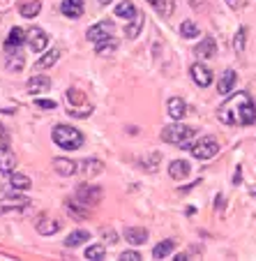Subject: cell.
Segmentation results:
<instances>
[{"mask_svg":"<svg viewBox=\"0 0 256 261\" xmlns=\"http://www.w3.org/2000/svg\"><path fill=\"white\" fill-rule=\"evenodd\" d=\"M217 118L224 125L233 127H247L256 123V104L249 97V93H236L217 109Z\"/></svg>","mask_w":256,"mask_h":261,"instance_id":"6da1fadb","label":"cell"},{"mask_svg":"<svg viewBox=\"0 0 256 261\" xmlns=\"http://www.w3.org/2000/svg\"><path fill=\"white\" fill-rule=\"evenodd\" d=\"M53 143L63 150H79L83 146V134L72 125H55L53 127Z\"/></svg>","mask_w":256,"mask_h":261,"instance_id":"7a4b0ae2","label":"cell"},{"mask_svg":"<svg viewBox=\"0 0 256 261\" xmlns=\"http://www.w3.org/2000/svg\"><path fill=\"white\" fill-rule=\"evenodd\" d=\"M65 99H67V114L74 118H88L93 114V107L88 104L86 95L79 88H67L65 90Z\"/></svg>","mask_w":256,"mask_h":261,"instance_id":"3957f363","label":"cell"},{"mask_svg":"<svg viewBox=\"0 0 256 261\" xmlns=\"http://www.w3.org/2000/svg\"><path fill=\"white\" fill-rule=\"evenodd\" d=\"M189 139H194V127L182 125L180 120H178V123H173V125L162 127V141H166V143L185 146V143H189Z\"/></svg>","mask_w":256,"mask_h":261,"instance_id":"277c9868","label":"cell"},{"mask_svg":"<svg viewBox=\"0 0 256 261\" xmlns=\"http://www.w3.org/2000/svg\"><path fill=\"white\" fill-rule=\"evenodd\" d=\"M189 153L196 160H212L219 153V141H217L215 137H203V139H198L194 146H189Z\"/></svg>","mask_w":256,"mask_h":261,"instance_id":"5b68a950","label":"cell"},{"mask_svg":"<svg viewBox=\"0 0 256 261\" xmlns=\"http://www.w3.org/2000/svg\"><path fill=\"white\" fill-rule=\"evenodd\" d=\"M30 206L28 197H21V194H10V197L0 199V215H10V213H21Z\"/></svg>","mask_w":256,"mask_h":261,"instance_id":"8992f818","label":"cell"},{"mask_svg":"<svg viewBox=\"0 0 256 261\" xmlns=\"http://www.w3.org/2000/svg\"><path fill=\"white\" fill-rule=\"evenodd\" d=\"M113 30H116V23H113V21H99V23L90 25L88 33H86V37H88L93 44H97V42L108 40V37L113 35Z\"/></svg>","mask_w":256,"mask_h":261,"instance_id":"52a82bcc","label":"cell"},{"mask_svg":"<svg viewBox=\"0 0 256 261\" xmlns=\"http://www.w3.org/2000/svg\"><path fill=\"white\" fill-rule=\"evenodd\" d=\"M25 35H28V37H25V42H28V46H30V51H33V54H42V51L49 46V35H46L42 28H37V25H33V28H30Z\"/></svg>","mask_w":256,"mask_h":261,"instance_id":"ba28073f","label":"cell"},{"mask_svg":"<svg viewBox=\"0 0 256 261\" xmlns=\"http://www.w3.org/2000/svg\"><path fill=\"white\" fill-rule=\"evenodd\" d=\"M102 188L99 185H79L76 190V199H79L83 206H97L102 201Z\"/></svg>","mask_w":256,"mask_h":261,"instance_id":"9c48e42d","label":"cell"},{"mask_svg":"<svg viewBox=\"0 0 256 261\" xmlns=\"http://www.w3.org/2000/svg\"><path fill=\"white\" fill-rule=\"evenodd\" d=\"M189 74H192L194 84H196L198 88H208V86L212 84V72L203 63H194L192 69H189Z\"/></svg>","mask_w":256,"mask_h":261,"instance_id":"30bf717a","label":"cell"},{"mask_svg":"<svg viewBox=\"0 0 256 261\" xmlns=\"http://www.w3.org/2000/svg\"><path fill=\"white\" fill-rule=\"evenodd\" d=\"M166 109H168V116H171L173 120H182L187 116V102L182 97H171L166 104Z\"/></svg>","mask_w":256,"mask_h":261,"instance_id":"8fae6325","label":"cell"},{"mask_svg":"<svg viewBox=\"0 0 256 261\" xmlns=\"http://www.w3.org/2000/svg\"><path fill=\"white\" fill-rule=\"evenodd\" d=\"M189 171H192V167H189L187 160H173V162L168 164V176H171L173 180H182V178H187Z\"/></svg>","mask_w":256,"mask_h":261,"instance_id":"7c38bea8","label":"cell"},{"mask_svg":"<svg viewBox=\"0 0 256 261\" xmlns=\"http://www.w3.org/2000/svg\"><path fill=\"white\" fill-rule=\"evenodd\" d=\"M60 12L67 19H79L83 14V0H63L60 3Z\"/></svg>","mask_w":256,"mask_h":261,"instance_id":"4fadbf2b","label":"cell"},{"mask_svg":"<svg viewBox=\"0 0 256 261\" xmlns=\"http://www.w3.org/2000/svg\"><path fill=\"white\" fill-rule=\"evenodd\" d=\"M16 167V158L7 146H0V173H12Z\"/></svg>","mask_w":256,"mask_h":261,"instance_id":"5bb4252c","label":"cell"},{"mask_svg":"<svg viewBox=\"0 0 256 261\" xmlns=\"http://www.w3.org/2000/svg\"><path fill=\"white\" fill-rule=\"evenodd\" d=\"M53 169H55V173H60V176H74V173L79 171V164L67 160V158H55Z\"/></svg>","mask_w":256,"mask_h":261,"instance_id":"9a60e30c","label":"cell"},{"mask_svg":"<svg viewBox=\"0 0 256 261\" xmlns=\"http://www.w3.org/2000/svg\"><path fill=\"white\" fill-rule=\"evenodd\" d=\"M125 241L129 245H143V243L148 241V231L143 227H127L125 229Z\"/></svg>","mask_w":256,"mask_h":261,"instance_id":"2e32d148","label":"cell"},{"mask_svg":"<svg viewBox=\"0 0 256 261\" xmlns=\"http://www.w3.org/2000/svg\"><path fill=\"white\" fill-rule=\"evenodd\" d=\"M37 231L42 233V236H53V233L60 231V222L58 220H51V217L42 215L40 220H37Z\"/></svg>","mask_w":256,"mask_h":261,"instance_id":"e0dca14e","label":"cell"},{"mask_svg":"<svg viewBox=\"0 0 256 261\" xmlns=\"http://www.w3.org/2000/svg\"><path fill=\"white\" fill-rule=\"evenodd\" d=\"M194 54H196L198 58H212V56L217 54V42L212 40V37H203V40L198 42V46L194 49Z\"/></svg>","mask_w":256,"mask_h":261,"instance_id":"ac0fdd59","label":"cell"},{"mask_svg":"<svg viewBox=\"0 0 256 261\" xmlns=\"http://www.w3.org/2000/svg\"><path fill=\"white\" fill-rule=\"evenodd\" d=\"M5 67L10 69H14V72H21L23 69V56H21V51H19V46H14V51L12 49H7V56H5Z\"/></svg>","mask_w":256,"mask_h":261,"instance_id":"d6986e66","label":"cell"},{"mask_svg":"<svg viewBox=\"0 0 256 261\" xmlns=\"http://www.w3.org/2000/svg\"><path fill=\"white\" fill-rule=\"evenodd\" d=\"M28 90L30 93H46V90L51 88V79L49 76H44V74H37V76H33V79H28Z\"/></svg>","mask_w":256,"mask_h":261,"instance_id":"ffe728a7","label":"cell"},{"mask_svg":"<svg viewBox=\"0 0 256 261\" xmlns=\"http://www.w3.org/2000/svg\"><path fill=\"white\" fill-rule=\"evenodd\" d=\"M233 86H236V72L226 69V72L222 74V79L217 81V90H219V95H229L233 90Z\"/></svg>","mask_w":256,"mask_h":261,"instance_id":"44dd1931","label":"cell"},{"mask_svg":"<svg viewBox=\"0 0 256 261\" xmlns=\"http://www.w3.org/2000/svg\"><path fill=\"white\" fill-rule=\"evenodd\" d=\"M86 241H90V231L76 229V231H72L67 238H65V247H79V245H83Z\"/></svg>","mask_w":256,"mask_h":261,"instance_id":"7402d4cb","label":"cell"},{"mask_svg":"<svg viewBox=\"0 0 256 261\" xmlns=\"http://www.w3.org/2000/svg\"><path fill=\"white\" fill-rule=\"evenodd\" d=\"M173 250H176V241H173V238L157 243V245L153 247V259H166V256L171 254Z\"/></svg>","mask_w":256,"mask_h":261,"instance_id":"603a6c76","label":"cell"},{"mask_svg":"<svg viewBox=\"0 0 256 261\" xmlns=\"http://www.w3.org/2000/svg\"><path fill=\"white\" fill-rule=\"evenodd\" d=\"M10 185L16 192H25V190L33 188V182H30V178L25 176V173H14V171H12V176H10Z\"/></svg>","mask_w":256,"mask_h":261,"instance_id":"cb8c5ba5","label":"cell"},{"mask_svg":"<svg viewBox=\"0 0 256 261\" xmlns=\"http://www.w3.org/2000/svg\"><path fill=\"white\" fill-rule=\"evenodd\" d=\"M79 171H83L86 176H97V173L104 171V164L99 162V160L90 158V160H83V162L79 164Z\"/></svg>","mask_w":256,"mask_h":261,"instance_id":"d4e9b609","label":"cell"},{"mask_svg":"<svg viewBox=\"0 0 256 261\" xmlns=\"http://www.w3.org/2000/svg\"><path fill=\"white\" fill-rule=\"evenodd\" d=\"M143 30V16L136 14L132 21H129V25H125V37H129V40H136L138 35H141Z\"/></svg>","mask_w":256,"mask_h":261,"instance_id":"484cf974","label":"cell"},{"mask_svg":"<svg viewBox=\"0 0 256 261\" xmlns=\"http://www.w3.org/2000/svg\"><path fill=\"white\" fill-rule=\"evenodd\" d=\"M136 14H138L136 7H134L129 0H123L120 5H116V16H120V19H125V21H132Z\"/></svg>","mask_w":256,"mask_h":261,"instance_id":"4316f807","label":"cell"},{"mask_svg":"<svg viewBox=\"0 0 256 261\" xmlns=\"http://www.w3.org/2000/svg\"><path fill=\"white\" fill-rule=\"evenodd\" d=\"M23 30L19 28V25H14V28L10 30V35H7V40H5V49H14V46H21V42L25 40L23 37Z\"/></svg>","mask_w":256,"mask_h":261,"instance_id":"83f0119b","label":"cell"},{"mask_svg":"<svg viewBox=\"0 0 256 261\" xmlns=\"http://www.w3.org/2000/svg\"><path fill=\"white\" fill-rule=\"evenodd\" d=\"M65 206H67V211L69 213H72V215H74L76 217V220H81V217H86V215H88V206H83V208H79L81 206V201H79V199H67V201H65Z\"/></svg>","mask_w":256,"mask_h":261,"instance_id":"f1b7e54d","label":"cell"},{"mask_svg":"<svg viewBox=\"0 0 256 261\" xmlns=\"http://www.w3.org/2000/svg\"><path fill=\"white\" fill-rule=\"evenodd\" d=\"M58 58H60V49H51V51H46L44 58L37 60V69H46V67H51V65L58 63Z\"/></svg>","mask_w":256,"mask_h":261,"instance_id":"f546056e","label":"cell"},{"mask_svg":"<svg viewBox=\"0 0 256 261\" xmlns=\"http://www.w3.org/2000/svg\"><path fill=\"white\" fill-rule=\"evenodd\" d=\"M40 10H42L40 0H30V3L21 5V16H23V19H35V16L40 14Z\"/></svg>","mask_w":256,"mask_h":261,"instance_id":"4dcf8cb0","label":"cell"},{"mask_svg":"<svg viewBox=\"0 0 256 261\" xmlns=\"http://www.w3.org/2000/svg\"><path fill=\"white\" fill-rule=\"evenodd\" d=\"M180 35H182V37H187V40H194V37H198V25L194 23L192 19L182 21V23H180Z\"/></svg>","mask_w":256,"mask_h":261,"instance_id":"1f68e13d","label":"cell"},{"mask_svg":"<svg viewBox=\"0 0 256 261\" xmlns=\"http://www.w3.org/2000/svg\"><path fill=\"white\" fill-rule=\"evenodd\" d=\"M116 46H118V42H116L113 37H108V44H106V40L97 42V44H95V51H97V56H108L116 51Z\"/></svg>","mask_w":256,"mask_h":261,"instance_id":"d6a6232c","label":"cell"},{"mask_svg":"<svg viewBox=\"0 0 256 261\" xmlns=\"http://www.w3.org/2000/svg\"><path fill=\"white\" fill-rule=\"evenodd\" d=\"M104 254H106V250H104V245H90L88 250H86V259H93V261L104 259Z\"/></svg>","mask_w":256,"mask_h":261,"instance_id":"836d02e7","label":"cell"},{"mask_svg":"<svg viewBox=\"0 0 256 261\" xmlns=\"http://www.w3.org/2000/svg\"><path fill=\"white\" fill-rule=\"evenodd\" d=\"M245 35H247V30H245V28L238 30L236 40H233V46H236V51H242V49H245Z\"/></svg>","mask_w":256,"mask_h":261,"instance_id":"e575fe53","label":"cell"},{"mask_svg":"<svg viewBox=\"0 0 256 261\" xmlns=\"http://www.w3.org/2000/svg\"><path fill=\"white\" fill-rule=\"evenodd\" d=\"M37 107L40 109H51V111H53V109H58V102H55V99H37Z\"/></svg>","mask_w":256,"mask_h":261,"instance_id":"d590c367","label":"cell"},{"mask_svg":"<svg viewBox=\"0 0 256 261\" xmlns=\"http://www.w3.org/2000/svg\"><path fill=\"white\" fill-rule=\"evenodd\" d=\"M120 259H123V261H138V259H141V254H138V252H134V250H129V252H123V254H120Z\"/></svg>","mask_w":256,"mask_h":261,"instance_id":"8d00e7d4","label":"cell"},{"mask_svg":"<svg viewBox=\"0 0 256 261\" xmlns=\"http://www.w3.org/2000/svg\"><path fill=\"white\" fill-rule=\"evenodd\" d=\"M148 3H150V5H153L157 12H166V10H164V0H148Z\"/></svg>","mask_w":256,"mask_h":261,"instance_id":"74e56055","label":"cell"},{"mask_svg":"<svg viewBox=\"0 0 256 261\" xmlns=\"http://www.w3.org/2000/svg\"><path fill=\"white\" fill-rule=\"evenodd\" d=\"M106 236H108V243H116V233L111 231V229H108V231L104 229V238H106Z\"/></svg>","mask_w":256,"mask_h":261,"instance_id":"f35d334b","label":"cell"},{"mask_svg":"<svg viewBox=\"0 0 256 261\" xmlns=\"http://www.w3.org/2000/svg\"><path fill=\"white\" fill-rule=\"evenodd\" d=\"M226 5H229V7H233V10H236V7L240 5V3H238V0H226Z\"/></svg>","mask_w":256,"mask_h":261,"instance_id":"ab89813d","label":"cell"},{"mask_svg":"<svg viewBox=\"0 0 256 261\" xmlns=\"http://www.w3.org/2000/svg\"><path fill=\"white\" fill-rule=\"evenodd\" d=\"M99 3H102V5H111V3H113V0H99Z\"/></svg>","mask_w":256,"mask_h":261,"instance_id":"60d3db41","label":"cell"},{"mask_svg":"<svg viewBox=\"0 0 256 261\" xmlns=\"http://www.w3.org/2000/svg\"><path fill=\"white\" fill-rule=\"evenodd\" d=\"M0 137H5V127L3 125H0Z\"/></svg>","mask_w":256,"mask_h":261,"instance_id":"b9f144b4","label":"cell"},{"mask_svg":"<svg viewBox=\"0 0 256 261\" xmlns=\"http://www.w3.org/2000/svg\"><path fill=\"white\" fill-rule=\"evenodd\" d=\"M249 194H251V197H256V188H251V190H249Z\"/></svg>","mask_w":256,"mask_h":261,"instance_id":"7bdbcfd3","label":"cell"}]
</instances>
